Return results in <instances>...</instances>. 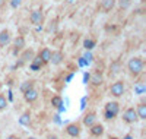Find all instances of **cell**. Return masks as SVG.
<instances>
[{
    "instance_id": "30",
    "label": "cell",
    "mask_w": 146,
    "mask_h": 139,
    "mask_svg": "<svg viewBox=\"0 0 146 139\" xmlns=\"http://www.w3.org/2000/svg\"><path fill=\"white\" fill-rule=\"evenodd\" d=\"M6 139H19V138H18V136H13V135H10V136H7Z\"/></svg>"
},
{
    "instance_id": "18",
    "label": "cell",
    "mask_w": 146,
    "mask_h": 139,
    "mask_svg": "<svg viewBox=\"0 0 146 139\" xmlns=\"http://www.w3.org/2000/svg\"><path fill=\"white\" fill-rule=\"evenodd\" d=\"M51 106L56 107V108H60V107H62V106H63V100H62V97H58V95L53 97V98H51Z\"/></svg>"
},
{
    "instance_id": "4",
    "label": "cell",
    "mask_w": 146,
    "mask_h": 139,
    "mask_svg": "<svg viewBox=\"0 0 146 139\" xmlns=\"http://www.w3.org/2000/svg\"><path fill=\"white\" fill-rule=\"evenodd\" d=\"M137 113H136V110L135 108H127L126 111H124V114H123V120L126 122V123H136L137 122Z\"/></svg>"
},
{
    "instance_id": "27",
    "label": "cell",
    "mask_w": 146,
    "mask_h": 139,
    "mask_svg": "<svg viewBox=\"0 0 146 139\" xmlns=\"http://www.w3.org/2000/svg\"><path fill=\"white\" fill-rule=\"evenodd\" d=\"M31 70H34V72H38L40 69H41V66H36V65H34V63H31Z\"/></svg>"
},
{
    "instance_id": "16",
    "label": "cell",
    "mask_w": 146,
    "mask_h": 139,
    "mask_svg": "<svg viewBox=\"0 0 146 139\" xmlns=\"http://www.w3.org/2000/svg\"><path fill=\"white\" fill-rule=\"evenodd\" d=\"M34 51H32V50H25V51H23L22 53V56H21V61H23V63H25V61H31L32 59H34Z\"/></svg>"
},
{
    "instance_id": "15",
    "label": "cell",
    "mask_w": 146,
    "mask_h": 139,
    "mask_svg": "<svg viewBox=\"0 0 146 139\" xmlns=\"http://www.w3.org/2000/svg\"><path fill=\"white\" fill-rule=\"evenodd\" d=\"M91 133L94 135V136H101L102 133H104V126L102 124H92L91 126Z\"/></svg>"
},
{
    "instance_id": "23",
    "label": "cell",
    "mask_w": 146,
    "mask_h": 139,
    "mask_svg": "<svg viewBox=\"0 0 146 139\" xmlns=\"http://www.w3.org/2000/svg\"><path fill=\"white\" fill-rule=\"evenodd\" d=\"M135 91H136V94H143L145 91H146V86H145V84H137L136 86H135Z\"/></svg>"
},
{
    "instance_id": "36",
    "label": "cell",
    "mask_w": 146,
    "mask_h": 139,
    "mask_svg": "<svg viewBox=\"0 0 146 139\" xmlns=\"http://www.w3.org/2000/svg\"><path fill=\"white\" fill-rule=\"evenodd\" d=\"M0 88H2V85H0Z\"/></svg>"
},
{
    "instance_id": "22",
    "label": "cell",
    "mask_w": 146,
    "mask_h": 139,
    "mask_svg": "<svg viewBox=\"0 0 146 139\" xmlns=\"http://www.w3.org/2000/svg\"><path fill=\"white\" fill-rule=\"evenodd\" d=\"M130 5H131V2H130V0H120V2H118V6H120V9H123V10L129 9V7H130Z\"/></svg>"
},
{
    "instance_id": "20",
    "label": "cell",
    "mask_w": 146,
    "mask_h": 139,
    "mask_svg": "<svg viewBox=\"0 0 146 139\" xmlns=\"http://www.w3.org/2000/svg\"><path fill=\"white\" fill-rule=\"evenodd\" d=\"M95 44H96V43H95L94 40H91V38H86V40L83 41V47L86 48V50H92V48L95 47Z\"/></svg>"
},
{
    "instance_id": "19",
    "label": "cell",
    "mask_w": 146,
    "mask_h": 139,
    "mask_svg": "<svg viewBox=\"0 0 146 139\" xmlns=\"http://www.w3.org/2000/svg\"><path fill=\"white\" fill-rule=\"evenodd\" d=\"M19 123L23 124V126H29V124H31V117H29L28 113H25V114H22V116H21Z\"/></svg>"
},
{
    "instance_id": "10",
    "label": "cell",
    "mask_w": 146,
    "mask_h": 139,
    "mask_svg": "<svg viewBox=\"0 0 146 139\" xmlns=\"http://www.w3.org/2000/svg\"><path fill=\"white\" fill-rule=\"evenodd\" d=\"M40 59L42 60V63H44V65H45V63H50V57H51V50L50 48H42L41 50V51H40Z\"/></svg>"
},
{
    "instance_id": "31",
    "label": "cell",
    "mask_w": 146,
    "mask_h": 139,
    "mask_svg": "<svg viewBox=\"0 0 146 139\" xmlns=\"http://www.w3.org/2000/svg\"><path fill=\"white\" fill-rule=\"evenodd\" d=\"M5 2H6V0H0V7L5 6Z\"/></svg>"
},
{
    "instance_id": "8",
    "label": "cell",
    "mask_w": 146,
    "mask_h": 139,
    "mask_svg": "<svg viewBox=\"0 0 146 139\" xmlns=\"http://www.w3.org/2000/svg\"><path fill=\"white\" fill-rule=\"evenodd\" d=\"M115 6V0H102L101 2V9L105 12V13H108V12H111Z\"/></svg>"
},
{
    "instance_id": "35",
    "label": "cell",
    "mask_w": 146,
    "mask_h": 139,
    "mask_svg": "<svg viewBox=\"0 0 146 139\" xmlns=\"http://www.w3.org/2000/svg\"><path fill=\"white\" fill-rule=\"evenodd\" d=\"M29 139H35V138H29Z\"/></svg>"
},
{
    "instance_id": "12",
    "label": "cell",
    "mask_w": 146,
    "mask_h": 139,
    "mask_svg": "<svg viewBox=\"0 0 146 139\" xmlns=\"http://www.w3.org/2000/svg\"><path fill=\"white\" fill-rule=\"evenodd\" d=\"M89 81L92 82L94 86H100V85L102 84V75H101L100 72H95L92 76H89Z\"/></svg>"
},
{
    "instance_id": "11",
    "label": "cell",
    "mask_w": 146,
    "mask_h": 139,
    "mask_svg": "<svg viewBox=\"0 0 146 139\" xmlns=\"http://www.w3.org/2000/svg\"><path fill=\"white\" fill-rule=\"evenodd\" d=\"M62 61H63V53L62 51H51L50 63H53V65H60Z\"/></svg>"
},
{
    "instance_id": "28",
    "label": "cell",
    "mask_w": 146,
    "mask_h": 139,
    "mask_svg": "<svg viewBox=\"0 0 146 139\" xmlns=\"http://www.w3.org/2000/svg\"><path fill=\"white\" fill-rule=\"evenodd\" d=\"M83 81H85V84H88V81H89V75H88V73H85V76H83Z\"/></svg>"
},
{
    "instance_id": "33",
    "label": "cell",
    "mask_w": 146,
    "mask_h": 139,
    "mask_svg": "<svg viewBox=\"0 0 146 139\" xmlns=\"http://www.w3.org/2000/svg\"><path fill=\"white\" fill-rule=\"evenodd\" d=\"M124 139H131V136H126V138H124Z\"/></svg>"
},
{
    "instance_id": "7",
    "label": "cell",
    "mask_w": 146,
    "mask_h": 139,
    "mask_svg": "<svg viewBox=\"0 0 146 139\" xmlns=\"http://www.w3.org/2000/svg\"><path fill=\"white\" fill-rule=\"evenodd\" d=\"M10 43V32L7 29H3L0 32V47H6Z\"/></svg>"
},
{
    "instance_id": "26",
    "label": "cell",
    "mask_w": 146,
    "mask_h": 139,
    "mask_svg": "<svg viewBox=\"0 0 146 139\" xmlns=\"http://www.w3.org/2000/svg\"><path fill=\"white\" fill-rule=\"evenodd\" d=\"M21 3H22V0H10V6L13 7V9L19 7V6H21Z\"/></svg>"
},
{
    "instance_id": "14",
    "label": "cell",
    "mask_w": 146,
    "mask_h": 139,
    "mask_svg": "<svg viewBox=\"0 0 146 139\" xmlns=\"http://www.w3.org/2000/svg\"><path fill=\"white\" fill-rule=\"evenodd\" d=\"M95 122H96V114H95V113H89V114H86L85 119H83V124L89 126V128L92 124H95Z\"/></svg>"
},
{
    "instance_id": "17",
    "label": "cell",
    "mask_w": 146,
    "mask_h": 139,
    "mask_svg": "<svg viewBox=\"0 0 146 139\" xmlns=\"http://www.w3.org/2000/svg\"><path fill=\"white\" fill-rule=\"evenodd\" d=\"M136 113H137V117L139 119H146V104H139L137 106V110H136Z\"/></svg>"
},
{
    "instance_id": "1",
    "label": "cell",
    "mask_w": 146,
    "mask_h": 139,
    "mask_svg": "<svg viewBox=\"0 0 146 139\" xmlns=\"http://www.w3.org/2000/svg\"><path fill=\"white\" fill-rule=\"evenodd\" d=\"M143 66H145V63H143V60H142L140 57H133V59H130L129 63H127V67H129L130 73H133V75L142 73Z\"/></svg>"
},
{
    "instance_id": "34",
    "label": "cell",
    "mask_w": 146,
    "mask_h": 139,
    "mask_svg": "<svg viewBox=\"0 0 146 139\" xmlns=\"http://www.w3.org/2000/svg\"><path fill=\"white\" fill-rule=\"evenodd\" d=\"M110 139H117V138H114V136H113V138H110Z\"/></svg>"
},
{
    "instance_id": "29",
    "label": "cell",
    "mask_w": 146,
    "mask_h": 139,
    "mask_svg": "<svg viewBox=\"0 0 146 139\" xmlns=\"http://www.w3.org/2000/svg\"><path fill=\"white\" fill-rule=\"evenodd\" d=\"M83 59H86V60L89 61V60H92V56H91L89 53H86V54H85V57H83Z\"/></svg>"
},
{
    "instance_id": "25",
    "label": "cell",
    "mask_w": 146,
    "mask_h": 139,
    "mask_svg": "<svg viewBox=\"0 0 146 139\" xmlns=\"http://www.w3.org/2000/svg\"><path fill=\"white\" fill-rule=\"evenodd\" d=\"M6 106H7L6 98H5L3 95H0V110H5V108H6Z\"/></svg>"
},
{
    "instance_id": "32",
    "label": "cell",
    "mask_w": 146,
    "mask_h": 139,
    "mask_svg": "<svg viewBox=\"0 0 146 139\" xmlns=\"http://www.w3.org/2000/svg\"><path fill=\"white\" fill-rule=\"evenodd\" d=\"M48 139H58L57 136H54V135H50V136H48Z\"/></svg>"
},
{
    "instance_id": "3",
    "label": "cell",
    "mask_w": 146,
    "mask_h": 139,
    "mask_svg": "<svg viewBox=\"0 0 146 139\" xmlns=\"http://www.w3.org/2000/svg\"><path fill=\"white\" fill-rule=\"evenodd\" d=\"M29 21L32 25H36V27H40V25L44 22V13L41 10H34L32 13L29 15Z\"/></svg>"
},
{
    "instance_id": "9",
    "label": "cell",
    "mask_w": 146,
    "mask_h": 139,
    "mask_svg": "<svg viewBox=\"0 0 146 139\" xmlns=\"http://www.w3.org/2000/svg\"><path fill=\"white\" fill-rule=\"evenodd\" d=\"M23 97H25V100L28 101V103H34V101L38 98V92H36L34 88H31V90L23 92Z\"/></svg>"
},
{
    "instance_id": "6",
    "label": "cell",
    "mask_w": 146,
    "mask_h": 139,
    "mask_svg": "<svg viewBox=\"0 0 146 139\" xmlns=\"http://www.w3.org/2000/svg\"><path fill=\"white\" fill-rule=\"evenodd\" d=\"M66 132H67V135H70L72 138H76V136H79V133H80V128H79V124H69L67 128H66Z\"/></svg>"
},
{
    "instance_id": "21",
    "label": "cell",
    "mask_w": 146,
    "mask_h": 139,
    "mask_svg": "<svg viewBox=\"0 0 146 139\" xmlns=\"http://www.w3.org/2000/svg\"><path fill=\"white\" fill-rule=\"evenodd\" d=\"M31 88H34V84H32L31 81H28V82H23V84L21 85V91H22V92H25V91L31 90Z\"/></svg>"
},
{
    "instance_id": "5",
    "label": "cell",
    "mask_w": 146,
    "mask_h": 139,
    "mask_svg": "<svg viewBox=\"0 0 146 139\" xmlns=\"http://www.w3.org/2000/svg\"><path fill=\"white\" fill-rule=\"evenodd\" d=\"M110 91H111V94L114 97H121L124 94V84L121 81H117L111 85V88H110Z\"/></svg>"
},
{
    "instance_id": "13",
    "label": "cell",
    "mask_w": 146,
    "mask_h": 139,
    "mask_svg": "<svg viewBox=\"0 0 146 139\" xmlns=\"http://www.w3.org/2000/svg\"><path fill=\"white\" fill-rule=\"evenodd\" d=\"M23 47H25V38H23L22 35L16 37V40H15V54H18V51H21Z\"/></svg>"
},
{
    "instance_id": "24",
    "label": "cell",
    "mask_w": 146,
    "mask_h": 139,
    "mask_svg": "<svg viewBox=\"0 0 146 139\" xmlns=\"http://www.w3.org/2000/svg\"><path fill=\"white\" fill-rule=\"evenodd\" d=\"M31 63H34V65H36V66H42L44 65L42 60L40 59V56H34V59L31 60Z\"/></svg>"
},
{
    "instance_id": "2",
    "label": "cell",
    "mask_w": 146,
    "mask_h": 139,
    "mask_svg": "<svg viewBox=\"0 0 146 139\" xmlns=\"http://www.w3.org/2000/svg\"><path fill=\"white\" fill-rule=\"evenodd\" d=\"M118 111H120L118 103H115V101H113V103H108V104L105 106V114H104V117H105L107 120H111V119H114V117L118 114Z\"/></svg>"
}]
</instances>
